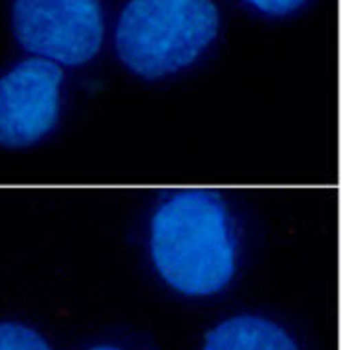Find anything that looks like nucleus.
I'll return each mask as SVG.
<instances>
[{
  "mask_svg": "<svg viewBox=\"0 0 352 350\" xmlns=\"http://www.w3.org/2000/svg\"><path fill=\"white\" fill-rule=\"evenodd\" d=\"M151 252L162 279L176 291L204 297L224 289L236 254L222 198L208 190L175 194L153 218Z\"/></svg>",
  "mask_w": 352,
  "mask_h": 350,
  "instance_id": "f257e3e1",
  "label": "nucleus"
},
{
  "mask_svg": "<svg viewBox=\"0 0 352 350\" xmlns=\"http://www.w3.org/2000/svg\"><path fill=\"white\" fill-rule=\"evenodd\" d=\"M218 24L210 0H131L115 46L131 72L157 80L192 64L216 38Z\"/></svg>",
  "mask_w": 352,
  "mask_h": 350,
  "instance_id": "f03ea898",
  "label": "nucleus"
},
{
  "mask_svg": "<svg viewBox=\"0 0 352 350\" xmlns=\"http://www.w3.org/2000/svg\"><path fill=\"white\" fill-rule=\"evenodd\" d=\"M12 28L22 48L65 65L89 62L103 40L99 0H16Z\"/></svg>",
  "mask_w": 352,
  "mask_h": 350,
  "instance_id": "7ed1b4c3",
  "label": "nucleus"
},
{
  "mask_svg": "<svg viewBox=\"0 0 352 350\" xmlns=\"http://www.w3.org/2000/svg\"><path fill=\"white\" fill-rule=\"evenodd\" d=\"M64 74L52 60L32 58L0 78V144L30 146L58 121Z\"/></svg>",
  "mask_w": 352,
  "mask_h": 350,
  "instance_id": "20e7f679",
  "label": "nucleus"
},
{
  "mask_svg": "<svg viewBox=\"0 0 352 350\" xmlns=\"http://www.w3.org/2000/svg\"><path fill=\"white\" fill-rule=\"evenodd\" d=\"M204 350H299L281 327L259 317H236L206 336Z\"/></svg>",
  "mask_w": 352,
  "mask_h": 350,
  "instance_id": "39448f33",
  "label": "nucleus"
},
{
  "mask_svg": "<svg viewBox=\"0 0 352 350\" xmlns=\"http://www.w3.org/2000/svg\"><path fill=\"white\" fill-rule=\"evenodd\" d=\"M0 350H52L40 334L18 322H0Z\"/></svg>",
  "mask_w": 352,
  "mask_h": 350,
  "instance_id": "423d86ee",
  "label": "nucleus"
},
{
  "mask_svg": "<svg viewBox=\"0 0 352 350\" xmlns=\"http://www.w3.org/2000/svg\"><path fill=\"white\" fill-rule=\"evenodd\" d=\"M252 6H256L257 10L265 12V14H273V17H283L293 10H297L305 0H245Z\"/></svg>",
  "mask_w": 352,
  "mask_h": 350,
  "instance_id": "0eeeda50",
  "label": "nucleus"
},
{
  "mask_svg": "<svg viewBox=\"0 0 352 350\" xmlns=\"http://www.w3.org/2000/svg\"><path fill=\"white\" fill-rule=\"evenodd\" d=\"M91 350H119V349H115V347H96V349H91Z\"/></svg>",
  "mask_w": 352,
  "mask_h": 350,
  "instance_id": "6e6552de",
  "label": "nucleus"
}]
</instances>
